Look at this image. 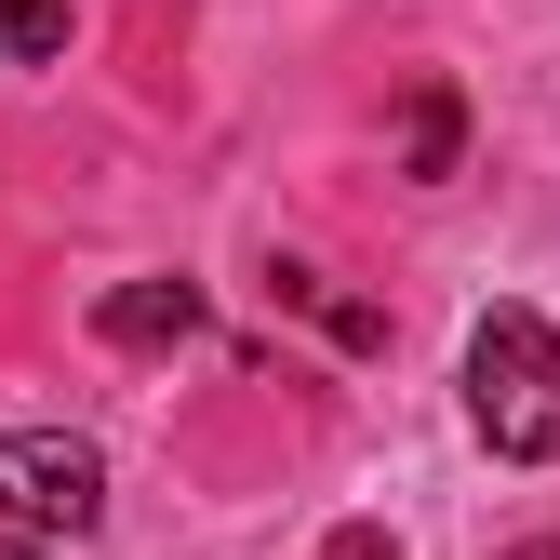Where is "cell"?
<instances>
[{
  "label": "cell",
  "mask_w": 560,
  "mask_h": 560,
  "mask_svg": "<svg viewBox=\"0 0 560 560\" xmlns=\"http://www.w3.org/2000/svg\"><path fill=\"white\" fill-rule=\"evenodd\" d=\"M508 560H560V534H534V547H508Z\"/></svg>",
  "instance_id": "8"
},
{
  "label": "cell",
  "mask_w": 560,
  "mask_h": 560,
  "mask_svg": "<svg viewBox=\"0 0 560 560\" xmlns=\"http://www.w3.org/2000/svg\"><path fill=\"white\" fill-rule=\"evenodd\" d=\"M467 428L508 467H560V334L534 307H480V334H467Z\"/></svg>",
  "instance_id": "1"
},
{
  "label": "cell",
  "mask_w": 560,
  "mask_h": 560,
  "mask_svg": "<svg viewBox=\"0 0 560 560\" xmlns=\"http://www.w3.org/2000/svg\"><path fill=\"white\" fill-rule=\"evenodd\" d=\"M107 521V454L81 428H0V534L81 547Z\"/></svg>",
  "instance_id": "2"
},
{
  "label": "cell",
  "mask_w": 560,
  "mask_h": 560,
  "mask_svg": "<svg viewBox=\"0 0 560 560\" xmlns=\"http://www.w3.org/2000/svg\"><path fill=\"white\" fill-rule=\"evenodd\" d=\"M54 54H67V0H0V81L54 67Z\"/></svg>",
  "instance_id": "5"
},
{
  "label": "cell",
  "mask_w": 560,
  "mask_h": 560,
  "mask_svg": "<svg viewBox=\"0 0 560 560\" xmlns=\"http://www.w3.org/2000/svg\"><path fill=\"white\" fill-rule=\"evenodd\" d=\"M0 560H67V547H40V534H0Z\"/></svg>",
  "instance_id": "7"
},
{
  "label": "cell",
  "mask_w": 560,
  "mask_h": 560,
  "mask_svg": "<svg viewBox=\"0 0 560 560\" xmlns=\"http://www.w3.org/2000/svg\"><path fill=\"white\" fill-rule=\"evenodd\" d=\"M107 347H187L200 334V280H120V294L94 307Z\"/></svg>",
  "instance_id": "3"
},
{
  "label": "cell",
  "mask_w": 560,
  "mask_h": 560,
  "mask_svg": "<svg viewBox=\"0 0 560 560\" xmlns=\"http://www.w3.org/2000/svg\"><path fill=\"white\" fill-rule=\"evenodd\" d=\"M320 560H400V534H374V521H347V534H334Z\"/></svg>",
  "instance_id": "6"
},
{
  "label": "cell",
  "mask_w": 560,
  "mask_h": 560,
  "mask_svg": "<svg viewBox=\"0 0 560 560\" xmlns=\"http://www.w3.org/2000/svg\"><path fill=\"white\" fill-rule=\"evenodd\" d=\"M454 148H467V107H454V81H428V94H413V120H400V174H413V187H441Z\"/></svg>",
  "instance_id": "4"
}]
</instances>
